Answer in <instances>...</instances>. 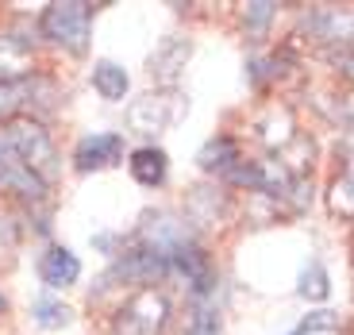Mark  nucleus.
<instances>
[{
	"label": "nucleus",
	"instance_id": "1a4fd4ad",
	"mask_svg": "<svg viewBox=\"0 0 354 335\" xmlns=\"http://www.w3.org/2000/svg\"><path fill=\"white\" fill-rule=\"evenodd\" d=\"M0 309H4V297H0Z\"/></svg>",
	"mask_w": 354,
	"mask_h": 335
},
{
	"label": "nucleus",
	"instance_id": "39448f33",
	"mask_svg": "<svg viewBox=\"0 0 354 335\" xmlns=\"http://www.w3.org/2000/svg\"><path fill=\"white\" fill-rule=\"evenodd\" d=\"M127 166H131V177L139 185L154 189V185L166 181V150L162 147H139L131 159H127Z\"/></svg>",
	"mask_w": 354,
	"mask_h": 335
},
{
	"label": "nucleus",
	"instance_id": "423d86ee",
	"mask_svg": "<svg viewBox=\"0 0 354 335\" xmlns=\"http://www.w3.org/2000/svg\"><path fill=\"white\" fill-rule=\"evenodd\" d=\"M93 89H97L104 100H124L127 97V73L124 66H115V62H97L93 66Z\"/></svg>",
	"mask_w": 354,
	"mask_h": 335
},
{
	"label": "nucleus",
	"instance_id": "6e6552de",
	"mask_svg": "<svg viewBox=\"0 0 354 335\" xmlns=\"http://www.w3.org/2000/svg\"><path fill=\"white\" fill-rule=\"evenodd\" d=\"M301 293L304 297H324V293H328V282H324V270H319V266H312V285H308V278H304Z\"/></svg>",
	"mask_w": 354,
	"mask_h": 335
},
{
	"label": "nucleus",
	"instance_id": "f257e3e1",
	"mask_svg": "<svg viewBox=\"0 0 354 335\" xmlns=\"http://www.w3.org/2000/svg\"><path fill=\"white\" fill-rule=\"evenodd\" d=\"M88 24H93V8L77 4V0H66V4H50L39 19L43 35L62 43L66 51H85L88 43Z\"/></svg>",
	"mask_w": 354,
	"mask_h": 335
},
{
	"label": "nucleus",
	"instance_id": "0eeeda50",
	"mask_svg": "<svg viewBox=\"0 0 354 335\" xmlns=\"http://www.w3.org/2000/svg\"><path fill=\"white\" fill-rule=\"evenodd\" d=\"M66 312H70V309L43 300V305H39V312H35V320H39V324H46V327H54V324H66Z\"/></svg>",
	"mask_w": 354,
	"mask_h": 335
},
{
	"label": "nucleus",
	"instance_id": "20e7f679",
	"mask_svg": "<svg viewBox=\"0 0 354 335\" xmlns=\"http://www.w3.org/2000/svg\"><path fill=\"white\" fill-rule=\"evenodd\" d=\"M39 273H43V282L50 285V289H66V285H73L81 278V262H77L73 251L50 247L43 255V262H39Z\"/></svg>",
	"mask_w": 354,
	"mask_h": 335
},
{
	"label": "nucleus",
	"instance_id": "f03ea898",
	"mask_svg": "<svg viewBox=\"0 0 354 335\" xmlns=\"http://www.w3.org/2000/svg\"><path fill=\"white\" fill-rule=\"evenodd\" d=\"M0 143L8 150H16L19 159L46 181V174H50V166H54V147H50L43 127L27 124V120H12V124H4V132H0Z\"/></svg>",
	"mask_w": 354,
	"mask_h": 335
},
{
	"label": "nucleus",
	"instance_id": "7ed1b4c3",
	"mask_svg": "<svg viewBox=\"0 0 354 335\" xmlns=\"http://www.w3.org/2000/svg\"><path fill=\"white\" fill-rule=\"evenodd\" d=\"M120 154H124V135L97 132V135H85V139L77 143V150H73V166H77L81 174H88V170L112 166Z\"/></svg>",
	"mask_w": 354,
	"mask_h": 335
}]
</instances>
